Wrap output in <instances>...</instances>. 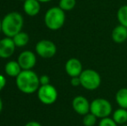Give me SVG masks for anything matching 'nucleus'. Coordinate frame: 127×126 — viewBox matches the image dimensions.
Here are the masks:
<instances>
[{"label": "nucleus", "instance_id": "obj_1", "mask_svg": "<svg viewBox=\"0 0 127 126\" xmlns=\"http://www.w3.org/2000/svg\"><path fill=\"white\" fill-rule=\"evenodd\" d=\"M16 86L17 89L25 94L37 93L40 84V77L32 70H22L16 77Z\"/></svg>", "mask_w": 127, "mask_h": 126}, {"label": "nucleus", "instance_id": "obj_2", "mask_svg": "<svg viewBox=\"0 0 127 126\" xmlns=\"http://www.w3.org/2000/svg\"><path fill=\"white\" fill-rule=\"evenodd\" d=\"M24 19L21 13L12 11L6 14L2 19V32L7 37H13L22 31Z\"/></svg>", "mask_w": 127, "mask_h": 126}, {"label": "nucleus", "instance_id": "obj_3", "mask_svg": "<svg viewBox=\"0 0 127 126\" xmlns=\"http://www.w3.org/2000/svg\"><path fill=\"white\" fill-rule=\"evenodd\" d=\"M66 21L65 11L60 7H51L44 15V24L50 30H58L64 25Z\"/></svg>", "mask_w": 127, "mask_h": 126}, {"label": "nucleus", "instance_id": "obj_4", "mask_svg": "<svg viewBox=\"0 0 127 126\" xmlns=\"http://www.w3.org/2000/svg\"><path fill=\"white\" fill-rule=\"evenodd\" d=\"M80 86L86 90L94 91L99 87L101 84L100 74L94 69H85L80 75Z\"/></svg>", "mask_w": 127, "mask_h": 126}, {"label": "nucleus", "instance_id": "obj_5", "mask_svg": "<svg viewBox=\"0 0 127 126\" xmlns=\"http://www.w3.org/2000/svg\"><path fill=\"white\" fill-rule=\"evenodd\" d=\"M90 112L100 119L108 118L112 112V105L107 99L98 98L90 103Z\"/></svg>", "mask_w": 127, "mask_h": 126}, {"label": "nucleus", "instance_id": "obj_6", "mask_svg": "<svg viewBox=\"0 0 127 126\" xmlns=\"http://www.w3.org/2000/svg\"><path fill=\"white\" fill-rule=\"evenodd\" d=\"M37 98L43 104H52L57 100L58 92L56 88L51 84L41 86L37 91Z\"/></svg>", "mask_w": 127, "mask_h": 126}, {"label": "nucleus", "instance_id": "obj_7", "mask_svg": "<svg viewBox=\"0 0 127 126\" xmlns=\"http://www.w3.org/2000/svg\"><path fill=\"white\" fill-rule=\"evenodd\" d=\"M35 52L43 59H49L55 55L57 52L56 45L50 40H41L35 44Z\"/></svg>", "mask_w": 127, "mask_h": 126}, {"label": "nucleus", "instance_id": "obj_8", "mask_svg": "<svg viewBox=\"0 0 127 126\" xmlns=\"http://www.w3.org/2000/svg\"><path fill=\"white\" fill-rule=\"evenodd\" d=\"M17 62L19 63L22 70H31L36 64V56L32 51L24 50L18 55Z\"/></svg>", "mask_w": 127, "mask_h": 126}, {"label": "nucleus", "instance_id": "obj_9", "mask_svg": "<svg viewBox=\"0 0 127 126\" xmlns=\"http://www.w3.org/2000/svg\"><path fill=\"white\" fill-rule=\"evenodd\" d=\"M72 107L77 114L85 116L90 112V103L87 98L79 95L74 98L72 101Z\"/></svg>", "mask_w": 127, "mask_h": 126}, {"label": "nucleus", "instance_id": "obj_10", "mask_svg": "<svg viewBox=\"0 0 127 126\" xmlns=\"http://www.w3.org/2000/svg\"><path fill=\"white\" fill-rule=\"evenodd\" d=\"M16 45L11 37L5 36L0 40V58L8 59L11 57L16 50Z\"/></svg>", "mask_w": 127, "mask_h": 126}, {"label": "nucleus", "instance_id": "obj_11", "mask_svg": "<svg viewBox=\"0 0 127 126\" xmlns=\"http://www.w3.org/2000/svg\"><path fill=\"white\" fill-rule=\"evenodd\" d=\"M65 71L68 76L72 77H79L83 71L82 64L80 60L76 58H70L67 60L65 64Z\"/></svg>", "mask_w": 127, "mask_h": 126}, {"label": "nucleus", "instance_id": "obj_12", "mask_svg": "<svg viewBox=\"0 0 127 126\" xmlns=\"http://www.w3.org/2000/svg\"><path fill=\"white\" fill-rule=\"evenodd\" d=\"M23 9L29 17H35L41 10V3L37 0H25L24 1Z\"/></svg>", "mask_w": 127, "mask_h": 126}, {"label": "nucleus", "instance_id": "obj_13", "mask_svg": "<svg viewBox=\"0 0 127 126\" xmlns=\"http://www.w3.org/2000/svg\"><path fill=\"white\" fill-rule=\"evenodd\" d=\"M112 39L115 43L118 44L125 42L127 40V28L121 24L116 26L112 29Z\"/></svg>", "mask_w": 127, "mask_h": 126}, {"label": "nucleus", "instance_id": "obj_14", "mask_svg": "<svg viewBox=\"0 0 127 126\" xmlns=\"http://www.w3.org/2000/svg\"><path fill=\"white\" fill-rule=\"evenodd\" d=\"M4 71L5 74L8 76L16 78L22 72V68H21L19 63L17 62V61H10L5 64Z\"/></svg>", "mask_w": 127, "mask_h": 126}, {"label": "nucleus", "instance_id": "obj_15", "mask_svg": "<svg viewBox=\"0 0 127 126\" xmlns=\"http://www.w3.org/2000/svg\"><path fill=\"white\" fill-rule=\"evenodd\" d=\"M112 119L118 125H126L127 122V109L119 108L112 113Z\"/></svg>", "mask_w": 127, "mask_h": 126}, {"label": "nucleus", "instance_id": "obj_16", "mask_svg": "<svg viewBox=\"0 0 127 126\" xmlns=\"http://www.w3.org/2000/svg\"><path fill=\"white\" fill-rule=\"evenodd\" d=\"M116 103L120 108L127 109V88H121L116 93Z\"/></svg>", "mask_w": 127, "mask_h": 126}, {"label": "nucleus", "instance_id": "obj_17", "mask_svg": "<svg viewBox=\"0 0 127 126\" xmlns=\"http://www.w3.org/2000/svg\"><path fill=\"white\" fill-rule=\"evenodd\" d=\"M14 41V43H15L16 47L17 48H23L24 46H26L28 44L29 41H30V37L29 35L25 32H19L18 34L15 35V36L12 37Z\"/></svg>", "mask_w": 127, "mask_h": 126}, {"label": "nucleus", "instance_id": "obj_18", "mask_svg": "<svg viewBox=\"0 0 127 126\" xmlns=\"http://www.w3.org/2000/svg\"><path fill=\"white\" fill-rule=\"evenodd\" d=\"M117 18L119 24H121V25L127 28V4L122 5L118 10Z\"/></svg>", "mask_w": 127, "mask_h": 126}, {"label": "nucleus", "instance_id": "obj_19", "mask_svg": "<svg viewBox=\"0 0 127 126\" xmlns=\"http://www.w3.org/2000/svg\"><path fill=\"white\" fill-rule=\"evenodd\" d=\"M76 5V0H60L59 7L64 11L72 10Z\"/></svg>", "mask_w": 127, "mask_h": 126}, {"label": "nucleus", "instance_id": "obj_20", "mask_svg": "<svg viewBox=\"0 0 127 126\" xmlns=\"http://www.w3.org/2000/svg\"><path fill=\"white\" fill-rule=\"evenodd\" d=\"M98 118L94 116L93 113L89 112L83 116V119H82V123L84 126H94L97 123Z\"/></svg>", "mask_w": 127, "mask_h": 126}, {"label": "nucleus", "instance_id": "obj_21", "mask_svg": "<svg viewBox=\"0 0 127 126\" xmlns=\"http://www.w3.org/2000/svg\"><path fill=\"white\" fill-rule=\"evenodd\" d=\"M99 126H118V125L112 118L108 117V118H101L99 123Z\"/></svg>", "mask_w": 127, "mask_h": 126}, {"label": "nucleus", "instance_id": "obj_22", "mask_svg": "<svg viewBox=\"0 0 127 126\" xmlns=\"http://www.w3.org/2000/svg\"><path fill=\"white\" fill-rule=\"evenodd\" d=\"M40 84L41 86H45V85L50 84V79L48 75L43 74V75L40 76Z\"/></svg>", "mask_w": 127, "mask_h": 126}, {"label": "nucleus", "instance_id": "obj_23", "mask_svg": "<svg viewBox=\"0 0 127 126\" xmlns=\"http://www.w3.org/2000/svg\"><path fill=\"white\" fill-rule=\"evenodd\" d=\"M70 83L73 86H80V76L79 77H72L71 78Z\"/></svg>", "mask_w": 127, "mask_h": 126}, {"label": "nucleus", "instance_id": "obj_24", "mask_svg": "<svg viewBox=\"0 0 127 126\" xmlns=\"http://www.w3.org/2000/svg\"><path fill=\"white\" fill-rule=\"evenodd\" d=\"M6 86V78L4 77V75L0 74V92Z\"/></svg>", "mask_w": 127, "mask_h": 126}, {"label": "nucleus", "instance_id": "obj_25", "mask_svg": "<svg viewBox=\"0 0 127 126\" xmlns=\"http://www.w3.org/2000/svg\"><path fill=\"white\" fill-rule=\"evenodd\" d=\"M24 126H42V125L36 121H30L29 123H27Z\"/></svg>", "mask_w": 127, "mask_h": 126}, {"label": "nucleus", "instance_id": "obj_26", "mask_svg": "<svg viewBox=\"0 0 127 126\" xmlns=\"http://www.w3.org/2000/svg\"><path fill=\"white\" fill-rule=\"evenodd\" d=\"M2 110H3V100H2V99L0 98V113H1Z\"/></svg>", "mask_w": 127, "mask_h": 126}, {"label": "nucleus", "instance_id": "obj_27", "mask_svg": "<svg viewBox=\"0 0 127 126\" xmlns=\"http://www.w3.org/2000/svg\"><path fill=\"white\" fill-rule=\"evenodd\" d=\"M37 1H39L40 3H49V2L52 1V0H37Z\"/></svg>", "mask_w": 127, "mask_h": 126}, {"label": "nucleus", "instance_id": "obj_28", "mask_svg": "<svg viewBox=\"0 0 127 126\" xmlns=\"http://www.w3.org/2000/svg\"><path fill=\"white\" fill-rule=\"evenodd\" d=\"M0 32H2V20H0Z\"/></svg>", "mask_w": 127, "mask_h": 126}, {"label": "nucleus", "instance_id": "obj_29", "mask_svg": "<svg viewBox=\"0 0 127 126\" xmlns=\"http://www.w3.org/2000/svg\"><path fill=\"white\" fill-rule=\"evenodd\" d=\"M120 126H127V125H120Z\"/></svg>", "mask_w": 127, "mask_h": 126}, {"label": "nucleus", "instance_id": "obj_30", "mask_svg": "<svg viewBox=\"0 0 127 126\" xmlns=\"http://www.w3.org/2000/svg\"><path fill=\"white\" fill-rule=\"evenodd\" d=\"M19 1H25V0H19Z\"/></svg>", "mask_w": 127, "mask_h": 126}]
</instances>
